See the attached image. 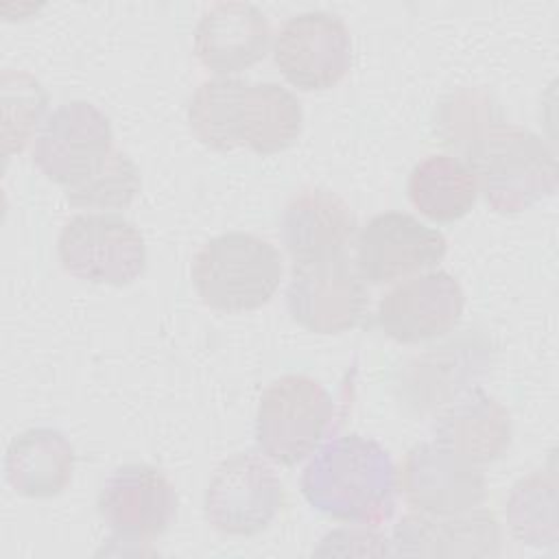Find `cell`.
<instances>
[{
	"label": "cell",
	"mask_w": 559,
	"mask_h": 559,
	"mask_svg": "<svg viewBox=\"0 0 559 559\" xmlns=\"http://www.w3.org/2000/svg\"><path fill=\"white\" fill-rule=\"evenodd\" d=\"M188 122L194 138L212 151L247 146L273 155L297 142L304 111L297 96L277 83L214 76L194 90Z\"/></svg>",
	"instance_id": "cell-1"
},
{
	"label": "cell",
	"mask_w": 559,
	"mask_h": 559,
	"mask_svg": "<svg viewBox=\"0 0 559 559\" xmlns=\"http://www.w3.org/2000/svg\"><path fill=\"white\" fill-rule=\"evenodd\" d=\"M301 493L334 520L378 526L395 511L397 472L378 441L341 435L323 443L306 465Z\"/></svg>",
	"instance_id": "cell-2"
},
{
	"label": "cell",
	"mask_w": 559,
	"mask_h": 559,
	"mask_svg": "<svg viewBox=\"0 0 559 559\" xmlns=\"http://www.w3.org/2000/svg\"><path fill=\"white\" fill-rule=\"evenodd\" d=\"M282 271V255L269 240L227 231L197 251L190 277L205 306L221 312H249L271 301Z\"/></svg>",
	"instance_id": "cell-3"
},
{
	"label": "cell",
	"mask_w": 559,
	"mask_h": 559,
	"mask_svg": "<svg viewBox=\"0 0 559 559\" xmlns=\"http://www.w3.org/2000/svg\"><path fill=\"white\" fill-rule=\"evenodd\" d=\"M478 192L498 214H518L557 190L559 168L552 148L533 131L502 122L467 159Z\"/></svg>",
	"instance_id": "cell-4"
},
{
	"label": "cell",
	"mask_w": 559,
	"mask_h": 559,
	"mask_svg": "<svg viewBox=\"0 0 559 559\" xmlns=\"http://www.w3.org/2000/svg\"><path fill=\"white\" fill-rule=\"evenodd\" d=\"M332 417V397L319 380L304 373L280 376L260 397L255 443L266 459L297 465L321 443Z\"/></svg>",
	"instance_id": "cell-5"
},
{
	"label": "cell",
	"mask_w": 559,
	"mask_h": 559,
	"mask_svg": "<svg viewBox=\"0 0 559 559\" xmlns=\"http://www.w3.org/2000/svg\"><path fill=\"white\" fill-rule=\"evenodd\" d=\"M61 266L90 284L127 286L146 269V245L140 229L120 214H79L57 238Z\"/></svg>",
	"instance_id": "cell-6"
},
{
	"label": "cell",
	"mask_w": 559,
	"mask_h": 559,
	"mask_svg": "<svg viewBox=\"0 0 559 559\" xmlns=\"http://www.w3.org/2000/svg\"><path fill=\"white\" fill-rule=\"evenodd\" d=\"M286 306L301 328L317 334H341L365 317L369 293L356 262L343 251L293 264Z\"/></svg>",
	"instance_id": "cell-7"
},
{
	"label": "cell",
	"mask_w": 559,
	"mask_h": 559,
	"mask_svg": "<svg viewBox=\"0 0 559 559\" xmlns=\"http://www.w3.org/2000/svg\"><path fill=\"white\" fill-rule=\"evenodd\" d=\"M284 502V487L271 463L253 450L225 459L207 483L203 511L212 528L251 537L269 528Z\"/></svg>",
	"instance_id": "cell-8"
},
{
	"label": "cell",
	"mask_w": 559,
	"mask_h": 559,
	"mask_svg": "<svg viewBox=\"0 0 559 559\" xmlns=\"http://www.w3.org/2000/svg\"><path fill=\"white\" fill-rule=\"evenodd\" d=\"M114 153L109 118L87 100L59 105L35 138L33 164L59 186L72 188L94 177Z\"/></svg>",
	"instance_id": "cell-9"
},
{
	"label": "cell",
	"mask_w": 559,
	"mask_h": 559,
	"mask_svg": "<svg viewBox=\"0 0 559 559\" xmlns=\"http://www.w3.org/2000/svg\"><path fill=\"white\" fill-rule=\"evenodd\" d=\"M273 61L297 90L319 92L334 87L352 66L349 31L334 13H297L280 26Z\"/></svg>",
	"instance_id": "cell-10"
},
{
	"label": "cell",
	"mask_w": 559,
	"mask_h": 559,
	"mask_svg": "<svg viewBox=\"0 0 559 559\" xmlns=\"http://www.w3.org/2000/svg\"><path fill=\"white\" fill-rule=\"evenodd\" d=\"M397 487L417 513L450 515L480 507L487 480L478 465L435 441L415 443L400 467Z\"/></svg>",
	"instance_id": "cell-11"
},
{
	"label": "cell",
	"mask_w": 559,
	"mask_h": 559,
	"mask_svg": "<svg viewBox=\"0 0 559 559\" xmlns=\"http://www.w3.org/2000/svg\"><path fill=\"white\" fill-rule=\"evenodd\" d=\"M448 251L443 234L406 212H382L356 238V266L369 284H391L437 266Z\"/></svg>",
	"instance_id": "cell-12"
},
{
	"label": "cell",
	"mask_w": 559,
	"mask_h": 559,
	"mask_svg": "<svg viewBox=\"0 0 559 559\" xmlns=\"http://www.w3.org/2000/svg\"><path fill=\"white\" fill-rule=\"evenodd\" d=\"M177 491L166 474L146 463L116 467L103 483L96 507L122 539L144 542L162 535L177 515Z\"/></svg>",
	"instance_id": "cell-13"
},
{
	"label": "cell",
	"mask_w": 559,
	"mask_h": 559,
	"mask_svg": "<svg viewBox=\"0 0 559 559\" xmlns=\"http://www.w3.org/2000/svg\"><path fill=\"white\" fill-rule=\"evenodd\" d=\"M463 308L459 280L448 271H428L391 288L378 304L376 321L389 338L413 345L452 332Z\"/></svg>",
	"instance_id": "cell-14"
},
{
	"label": "cell",
	"mask_w": 559,
	"mask_h": 559,
	"mask_svg": "<svg viewBox=\"0 0 559 559\" xmlns=\"http://www.w3.org/2000/svg\"><path fill=\"white\" fill-rule=\"evenodd\" d=\"M391 544V555L404 557H498L502 531L483 507L450 515L415 511L393 526Z\"/></svg>",
	"instance_id": "cell-15"
},
{
	"label": "cell",
	"mask_w": 559,
	"mask_h": 559,
	"mask_svg": "<svg viewBox=\"0 0 559 559\" xmlns=\"http://www.w3.org/2000/svg\"><path fill=\"white\" fill-rule=\"evenodd\" d=\"M269 44V17L251 2H214L194 28V55L218 76L255 66L266 57Z\"/></svg>",
	"instance_id": "cell-16"
},
{
	"label": "cell",
	"mask_w": 559,
	"mask_h": 559,
	"mask_svg": "<svg viewBox=\"0 0 559 559\" xmlns=\"http://www.w3.org/2000/svg\"><path fill=\"white\" fill-rule=\"evenodd\" d=\"M352 207L325 188H304L282 210L280 234L293 264L343 253L356 234Z\"/></svg>",
	"instance_id": "cell-17"
},
{
	"label": "cell",
	"mask_w": 559,
	"mask_h": 559,
	"mask_svg": "<svg viewBox=\"0 0 559 559\" xmlns=\"http://www.w3.org/2000/svg\"><path fill=\"white\" fill-rule=\"evenodd\" d=\"M487 349V341L478 334H463L445 345L428 347V352L406 365L400 395L419 413L450 404L485 371Z\"/></svg>",
	"instance_id": "cell-18"
},
{
	"label": "cell",
	"mask_w": 559,
	"mask_h": 559,
	"mask_svg": "<svg viewBox=\"0 0 559 559\" xmlns=\"http://www.w3.org/2000/svg\"><path fill=\"white\" fill-rule=\"evenodd\" d=\"M432 441L480 467L507 454L511 415L493 395L483 389H467L437 415Z\"/></svg>",
	"instance_id": "cell-19"
},
{
	"label": "cell",
	"mask_w": 559,
	"mask_h": 559,
	"mask_svg": "<svg viewBox=\"0 0 559 559\" xmlns=\"http://www.w3.org/2000/svg\"><path fill=\"white\" fill-rule=\"evenodd\" d=\"M74 448L55 428H28L7 448L4 476L15 493L24 498L59 496L74 474Z\"/></svg>",
	"instance_id": "cell-20"
},
{
	"label": "cell",
	"mask_w": 559,
	"mask_h": 559,
	"mask_svg": "<svg viewBox=\"0 0 559 559\" xmlns=\"http://www.w3.org/2000/svg\"><path fill=\"white\" fill-rule=\"evenodd\" d=\"M406 192L419 214L435 223H452L474 207L478 179L459 157L435 153L413 166Z\"/></svg>",
	"instance_id": "cell-21"
},
{
	"label": "cell",
	"mask_w": 559,
	"mask_h": 559,
	"mask_svg": "<svg viewBox=\"0 0 559 559\" xmlns=\"http://www.w3.org/2000/svg\"><path fill=\"white\" fill-rule=\"evenodd\" d=\"M502 122H507L504 111L489 92L463 87L439 103L435 131L441 142L456 153L454 157L467 164Z\"/></svg>",
	"instance_id": "cell-22"
},
{
	"label": "cell",
	"mask_w": 559,
	"mask_h": 559,
	"mask_svg": "<svg viewBox=\"0 0 559 559\" xmlns=\"http://www.w3.org/2000/svg\"><path fill=\"white\" fill-rule=\"evenodd\" d=\"M507 524L522 544L535 548L557 544V474L552 469L522 476L511 487L507 498Z\"/></svg>",
	"instance_id": "cell-23"
},
{
	"label": "cell",
	"mask_w": 559,
	"mask_h": 559,
	"mask_svg": "<svg viewBox=\"0 0 559 559\" xmlns=\"http://www.w3.org/2000/svg\"><path fill=\"white\" fill-rule=\"evenodd\" d=\"M2 92V155L9 159L22 153L33 133L37 131L46 107V87L28 72L4 70L0 79Z\"/></svg>",
	"instance_id": "cell-24"
},
{
	"label": "cell",
	"mask_w": 559,
	"mask_h": 559,
	"mask_svg": "<svg viewBox=\"0 0 559 559\" xmlns=\"http://www.w3.org/2000/svg\"><path fill=\"white\" fill-rule=\"evenodd\" d=\"M140 170L135 162L124 153L114 148L107 164L83 183L66 188V199L72 207L87 210H122L140 192Z\"/></svg>",
	"instance_id": "cell-25"
},
{
	"label": "cell",
	"mask_w": 559,
	"mask_h": 559,
	"mask_svg": "<svg viewBox=\"0 0 559 559\" xmlns=\"http://www.w3.org/2000/svg\"><path fill=\"white\" fill-rule=\"evenodd\" d=\"M314 555L317 557H328V555H341V557H347V555H371V557H378V555H391V548H389V539L360 524V526H347V528H336V531H330L321 544L314 548Z\"/></svg>",
	"instance_id": "cell-26"
}]
</instances>
